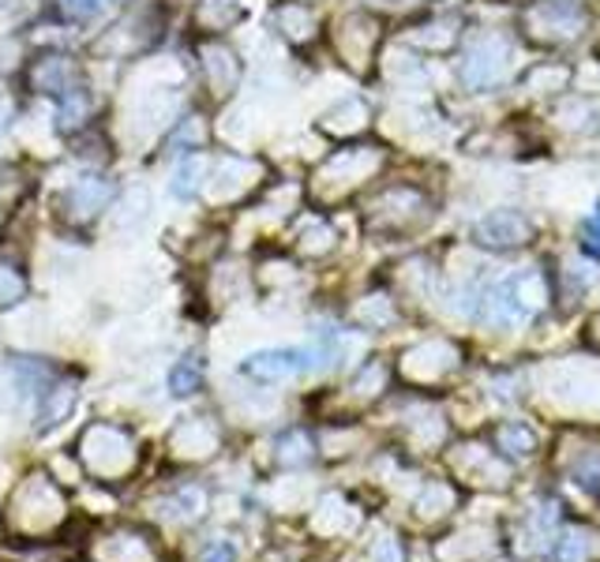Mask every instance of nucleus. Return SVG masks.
Masks as SVG:
<instances>
[{
	"label": "nucleus",
	"instance_id": "f03ea898",
	"mask_svg": "<svg viewBox=\"0 0 600 562\" xmlns=\"http://www.w3.org/2000/svg\"><path fill=\"white\" fill-rule=\"evenodd\" d=\"M27 83L34 94H46V98H68L72 91L83 86V68L75 57L68 53H41L31 60Z\"/></svg>",
	"mask_w": 600,
	"mask_h": 562
},
{
	"label": "nucleus",
	"instance_id": "20e7f679",
	"mask_svg": "<svg viewBox=\"0 0 600 562\" xmlns=\"http://www.w3.org/2000/svg\"><path fill=\"white\" fill-rule=\"evenodd\" d=\"M526 23H533V31H552L548 41H571L586 27V12L567 4V0H548V4H537L526 15Z\"/></svg>",
	"mask_w": 600,
	"mask_h": 562
},
{
	"label": "nucleus",
	"instance_id": "aec40b11",
	"mask_svg": "<svg viewBox=\"0 0 600 562\" xmlns=\"http://www.w3.org/2000/svg\"><path fill=\"white\" fill-rule=\"evenodd\" d=\"M203 562H237V548L233 543H211L207 551H203Z\"/></svg>",
	"mask_w": 600,
	"mask_h": 562
},
{
	"label": "nucleus",
	"instance_id": "dca6fc26",
	"mask_svg": "<svg viewBox=\"0 0 600 562\" xmlns=\"http://www.w3.org/2000/svg\"><path fill=\"white\" fill-rule=\"evenodd\" d=\"M586 533H567V536H560V543H555V551H552V562H581V555H586Z\"/></svg>",
	"mask_w": 600,
	"mask_h": 562
},
{
	"label": "nucleus",
	"instance_id": "4be33fe9",
	"mask_svg": "<svg viewBox=\"0 0 600 562\" xmlns=\"http://www.w3.org/2000/svg\"><path fill=\"white\" fill-rule=\"evenodd\" d=\"M8 206H12V199H8V184H4V172H0V218L8 214Z\"/></svg>",
	"mask_w": 600,
	"mask_h": 562
},
{
	"label": "nucleus",
	"instance_id": "4468645a",
	"mask_svg": "<svg viewBox=\"0 0 600 562\" xmlns=\"http://www.w3.org/2000/svg\"><path fill=\"white\" fill-rule=\"evenodd\" d=\"M203 162L200 158H188L184 166L177 169V180H173V192L177 199H195L200 195V184H203Z\"/></svg>",
	"mask_w": 600,
	"mask_h": 562
},
{
	"label": "nucleus",
	"instance_id": "a211bd4d",
	"mask_svg": "<svg viewBox=\"0 0 600 562\" xmlns=\"http://www.w3.org/2000/svg\"><path fill=\"white\" fill-rule=\"evenodd\" d=\"M574 477H578L581 488L600 491V454H597V450H593V454H586L578 465H574Z\"/></svg>",
	"mask_w": 600,
	"mask_h": 562
},
{
	"label": "nucleus",
	"instance_id": "9b49d317",
	"mask_svg": "<svg viewBox=\"0 0 600 562\" xmlns=\"http://www.w3.org/2000/svg\"><path fill=\"white\" fill-rule=\"evenodd\" d=\"M94 112V101L87 94V86H80V91H72L68 98H60V120H64L68 132H80V128H87Z\"/></svg>",
	"mask_w": 600,
	"mask_h": 562
},
{
	"label": "nucleus",
	"instance_id": "f8f14e48",
	"mask_svg": "<svg viewBox=\"0 0 600 562\" xmlns=\"http://www.w3.org/2000/svg\"><path fill=\"white\" fill-rule=\"evenodd\" d=\"M23 297H27V278H23V271L15 263H8V259H0V308L20 304Z\"/></svg>",
	"mask_w": 600,
	"mask_h": 562
},
{
	"label": "nucleus",
	"instance_id": "1a4fd4ad",
	"mask_svg": "<svg viewBox=\"0 0 600 562\" xmlns=\"http://www.w3.org/2000/svg\"><path fill=\"white\" fill-rule=\"evenodd\" d=\"M72 405H75V386L72 383H57L53 391H46V397H41V405H38V428L41 431L57 428L60 420H68Z\"/></svg>",
	"mask_w": 600,
	"mask_h": 562
},
{
	"label": "nucleus",
	"instance_id": "412c9836",
	"mask_svg": "<svg viewBox=\"0 0 600 562\" xmlns=\"http://www.w3.org/2000/svg\"><path fill=\"white\" fill-rule=\"evenodd\" d=\"M581 237H586V248L593 255H600V206H597V214L586 222V229H581Z\"/></svg>",
	"mask_w": 600,
	"mask_h": 562
},
{
	"label": "nucleus",
	"instance_id": "9d476101",
	"mask_svg": "<svg viewBox=\"0 0 600 562\" xmlns=\"http://www.w3.org/2000/svg\"><path fill=\"white\" fill-rule=\"evenodd\" d=\"M274 20H278V27L293 41L312 38V31H315V15H312V8H304V4H281Z\"/></svg>",
	"mask_w": 600,
	"mask_h": 562
},
{
	"label": "nucleus",
	"instance_id": "7ed1b4c3",
	"mask_svg": "<svg viewBox=\"0 0 600 562\" xmlns=\"http://www.w3.org/2000/svg\"><path fill=\"white\" fill-rule=\"evenodd\" d=\"M200 64H203V80H207V91L214 98H229L240 83V60L229 46L221 41H207L200 46Z\"/></svg>",
	"mask_w": 600,
	"mask_h": 562
},
{
	"label": "nucleus",
	"instance_id": "6ab92c4d",
	"mask_svg": "<svg viewBox=\"0 0 600 562\" xmlns=\"http://www.w3.org/2000/svg\"><path fill=\"white\" fill-rule=\"evenodd\" d=\"M372 562H401V548L394 536H383L380 543L372 548Z\"/></svg>",
	"mask_w": 600,
	"mask_h": 562
},
{
	"label": "nucleus",
	"instance_id": "5701e85b",
	"mask_svg": "<svg viewBox=\"0 0 600 562\" xmlns=\"http://www.w3.org/2000/svg\"><path fill=\"white\" fill-rule=\"evenodd\" d=\"M4 128H8V106L0 101V132H4Z\"/></svg>",
	"mask_w": 600,
	"mask_h": 562
},
{
	"label": "nucleus",
	"instance_id": "f257e3e1",
	"mask_svg": "<svg viewBox=\"0 0 600 562\" xmlns=\"http://www.w3.org/2000/svg\"><path fill=\"white\" fill-rule=\"evenodd\" d=\"M109 199H113V184H109L106 177H98V172H87V177L72 180V184L60 192L57 211L68 225H91L98 222V214L109 206Z\"/></svg>",
	"mask_w": 600,
	"mask_h": 562
},
{
	"label": "nucleus",
	"instance_id": "6e6552de",
	"mask_svg": "<svg viewBox=\"0 0 600 562\" xmlns=\"http://www.w3.org/2000/svg\"><path fill=\"white\" fill-rule=\"evenodd\" d=\"M240 15H244L240 0H200L195 4V27L203 34H221L240 23Z\"/></svg>",
	"mask_w": 600,
	"mask_h": 562
},
{
	"label": "nucleus",
	"instance_id": "f3484780",
	"mask_svg": "<svg viewBox=\"0 0 600 562\" xmlns=\"http://www.w3.org/2000/svg\"><path fill=\"white\" fill-rule=\"evenodd\" d=\"M106 4L109 0H60V12L75 23H87V20H94V15L106 12Z\"/></svg>",
	"mask_w": 600,
	"mask_h": 562
},
{
	"label": "nucleus",
	"instance_id": "ddd939ff",
	"mask_svg": "<svg viewBox=\"0 0 600 562\" xmlns=\"http://www.w3.org/2000/svg\"><path fill=\"white\" fill-rule=\"evenodd\" d=\"M500 446L511 457H529L537 446V435L529 428H521V423H507V428H500Z\"/></svg>",
	"mask_w": 600,
	"mask_h": 562
},
{
	"label": "nucleus",
	"instance_id": "0eeeda50",
	"mask_svg": "<svg viewBox=\"0 0 600 562\" xmlns=\"http://www.w3.org/2000/svg\"><path fill=\"white\" fill-rule=\"evenodd\" d=\"M503 68H507V46H503V41H477V46L469 49V60H466V68H461V75H466V83H473V86H488L500 80Z\"/></svg>",
	"mask_w": 600,
	"mask_h": 562
},
{
	"label": "nucleus",
	"instance_id": "39448f33",
	"mask_svg": "<svg viewBox=\"0 0 600 562\" xmlns=\"http://www.w3.org/2000/svg\"><path fill=\"white\" fill-rule=\"evenodd\" d=\"M304 368H312V352L300 349H263L244 360V375L260 379V383H278V379H289Z\"/></svg>",
	"mask_w": 600,
	"mask_h": 562
},
{
	"label": "nucleus",
	"instance_id": "2eb2a0df",
	"mask_svg": "<svg viewBox=\"0 0 600 562\" xmlns=\"http://www.w3.org/2000/svg\"><path fill=\"white\" fill-rule=\"evenodd\" d=\"M200 383H203V371H200L195 360H184V364H177L173 375H169V391L180 394V397L195 394V391H200Z\"/></svg>",
	"mask_w": 600,
	"mask_h": 562
},
{
	"label": "nucleus",
	"instance_id": "423d86ee",
	"mask_svg": "<svg viewBox=\"0 0 600 562\" xmlns=\"http://www.w3.org/2000/svg\"><path fill=\"white\" fill-rule=\"evenodd\" d=\"M529 232L533 229H529V222L518 211H495L477 222L473 237L488 248H518L529 240Z\"/></svg>",
	"mask_w": 600,
	"mask_h": 562
}]
</instances>
